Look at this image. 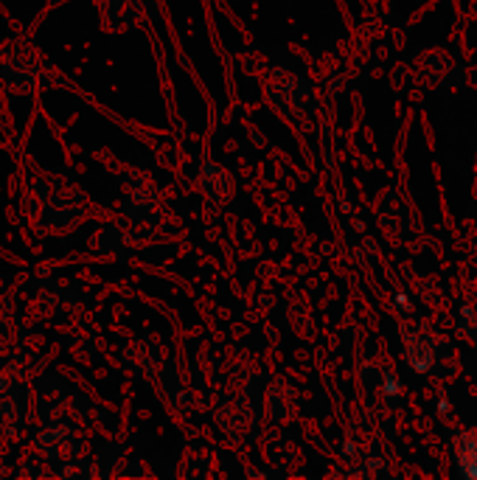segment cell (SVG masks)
Here are the masks:
<instances>
[{"instance_id":"6da1fadb","label":"cell","mask_w":477,"mask_h":480,"mask_svg":"<svg viewBox=\"0 0 477 480\" xmlns=\"http://www.w3.org/2000/svg\"><path fill=\"white\" fill-rule=\"evenodd\" d=\"M460 466L469 477H477V444H471L469 450L460 452Z\"/></svg>"}]
</instances>
